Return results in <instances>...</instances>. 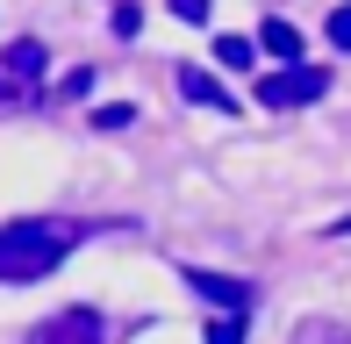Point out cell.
Instances as JSON below:
<instances>
[{
    "label": "cell",
    "mask_w": 351,
    "mask_h": 344,
    "mask_svg": "<svg viewBox=\"0 0 351 344\" xmlns=\"http://www.w3.org/2000/svg\"><path fill=\"white\" fill-rule=\"evenodd\" d=\"M330 43H337V51H351V0L330 14Z\"/></svg>",
    "instance_id": "30bf717a"
},
{
    "label": "cell",
    "mask_w": 351,
    "mask_h": 344,
    "mask_svg": "<svg viewBox=\"0 0 351 344\" xmlns=\"http://www.w3.org/2000/svg\"><path fill=\"white\" fill-rule=\"evenodd\" d=\"M93 122H101V130H130L136 108H122V101H115V108H93Z\"/></svg>",
    "instance_id": "9c48e42d"
},
{
    "label": "cell",
    "mask_w": 351,
    "mask_h": 344,
    "mask_svg": "<svg viewBox=\"0 0 351 344\" xmlns=\"http://www.w3.org/2000/svg\"><path fill=\"white\" fill-rule=\"evenodd\" d=\"M29 344H108V323L93 316V308H65V316L36 323V330H29Z\"/></svg>",
    "instance_id": "277c9868"
},
{
    "label": "cell",
    "mask_w": 351,
    "mask_h": 344,
    "mask_svg": "<svg viewBox=\"0 0 351 344\" xmlns=\"http://www.w3.org/2000/svg\"><path fill=\"white\" fill-rule=\"evenodd\" d=\"M330 93V72L323 65H287V72H265L258 79V108H308V101H323Z\"/></svg>",
    "instance_id": "3957f363"
},
{
    "label": "cell",
    "mask_w": 351,
    "mask_h": 344,
    "mask_svg": "<svg viewBox=\"0 0 351 344\" xmlns=\"http://www.w3.org/2000/svg\"><path fill=\"white\" fill-rule=\"evenodd\" d=\"M215 58H222L230 72H251V65H258V51H251V36H215Z\"/></svg>",
    "instance_id": "ba28073f"
},
{
    "label": "cell",
    "mask_w": 351,
    "mask_h": 344,
    "mask_svg": "<svg viewBox=\"0 0 351 344\" xmlns=\"http://www.w3.org/2000/svg\"><path fill=\"white\" fill-rule=\"evenodd\" d=\"M72 244H79V223H65V215H22V223H0V287L43 280Z\"/></svg>",
    "instance_id": "6da1fadb"
},
{
    "label": "cell",
    "mask_w": 351,
    "mask_h": 344,
    "mask_svg": "<svg viewBox=\"0 0 351 344\" xmlns=\"http://www.w3.org/2000/svg\"><path fill=\"white\" fill-rule=\"evenodd\" d=\"M258 43L273 51V65L287 72V65H301V36H294V22H265L258 29Z\"/></svg>",
    "instance_id": "52a82bcc"
},
{
    "label": "cell",
    "mask_w": 351,
    "mask_h": 344,
    "mask_svg": "<svg viewBox=\"0 0 351 344\" xmlns=\"http://www.w3.org/2000/svg\"><path fill=\"white\" fill-rule=\"evenodd\" d=\"M172 14L180 22H208V0H172Z\"/></svg>",
    "instance_id": "7c38bea8"
},
{
    "label": "cell",
    "mask_w": 351,
    "mask_h": 344,
    "mask_svg": "<svg viewBox=\"0 0 351 344\" xmlns=\"http://www.w3.org/2000/svg\"><path fill=\"white\" fill-rule=\"evenodd\" d=\"M180 93H186V101H201V108H215V115H237V101H230V93H222L215 79H208V72H194V65L180 72Z\"/></svg>",
    "instance_id": "5b68a950"
},
{
    "label": "cell",
    "mask_w": 351,
    "mask_h": 344,
    "mask_svg": "<svg viewBox=\"0 0 351 344\" xmlns=\"http://www.w3.org/2000/svg\"><path fill=\"white\" fill-rule=\"evenodd\" d=\"M186 280H194V287L208 294V302H222V308H230V316H237V308L251 302V287H244V280H222V273H186Z\"/></svg>",
    "instance_id": "8992f818"
},
{
    "label": "cell",
    "mask_w": 351,
    "mask_h": 344,
    "mask_svg": "<svg viewBox=\"0 0 351 344\" xmlns=\"http://www.w3.org/2000/svg\"><path fill=\"white\" fill-rule=\"evenodd\" d=\"M208 344H244V330H237V316H222V323H208Z\"/></svg>",
    "instance_id": "8fae6325"
},
{
    "label": "cell",
    "mask_w": 351,
    "mask_h": 344,
    "mask_svg": "<svg viewBox=\"0 0 351 344\" xmlns=\"http://www.w3.org/2000/svg\"><path fill=\"white\" fill-rule=\"evenodd\" d=\"M43 72H51V51H43L36 36H14L8 51H0V108H22L29 93L43 86Z\"/></svg>",
    "instance_id": "7a4b0ae2"
}]
</instances>
